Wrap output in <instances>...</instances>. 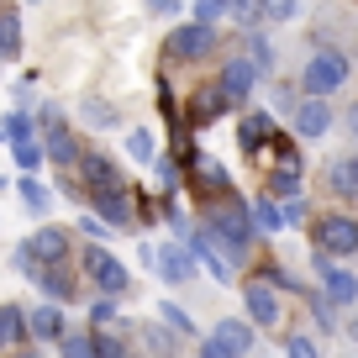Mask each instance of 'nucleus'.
Masks as SVG:
<instances>
[{"label":"nucleus","instance_id":"nucleus-4","mask_svg":"<svg viewBox=\"0 0 358 358\" xmlns=\"http://www.w3.org/2000/svg\"><path fill=\"white\" fill-rule=\"evenodd\" d=\"M85 274H90V280H95V285H101V295H122L127 285H132V280H127V268L116 264V258L106 253L101 243H95V248H90V253H85Z\"/></svg>","mask_w":358,"mask_h":358},{"label":"nucleus","instance_id":"nucleus-23","mask_svg":"<svg viewBox=\"0 0 358 358\" xmlns=\"http://www.w3.org/2000/svg\"><path fill=\"white\" fill-rule=\"evenodd\" d=\"M127 153H132L137 164H153V158H158L153 132H148V127H132V132H127Z\"/></svg>","mask_w":358,"mask_h":358},{"label":"nucleus","instance_id":"nucleus-38","mask_svg":"<svg viewBox=\"0 0 358 358\" xmlns=\"http://www.w3.org/2000/svg\"><path fill=\"white\" fill-rule=\"evenodd\" d=\"M90 322L101 327V322H116V295H101V301L90 306Z\"/></svg>","mask_w":358,"mask_h":358},{"label":"nucleus","instance_id":"nucleus-12","mask_svg":"<svg viewBox=\"0 0 358 358\" xmlns=\"http://www.w3.org/2000/svg\"><path fill=\"white\" fill-rule=\"evenodd\" d=\"M237 143H243L248 153H258L264 143H274V122H268V111H248V116H243V132H237Z\"/></svg>","mask_w":358,"mask_h":358},{"label":"nucleus","instance_id":"nucleus-37","mask_svg":"<svg viewBox=\"0 0 358 358\" xmlns=\"http://www.w3.org/2000/svg\"><path fill=\"white\" fill-rule=\"evenodd\" d=\"M264 280H268V285H280V290H301V280H295L290 268H280V264H268V268H264Z\"/></svg>","mask_w":358,"mask_h":358},{"label":"nucleus","instance_id":"nucleus-29","mask_svg":"<svg viewBox=\"0 0 358 358\" xmlns=\"http://www.w3.org/2000/svg\"><path fill=\"white\" fill-rule=\"evenodd\" d=\"M227 106L222 90H206V95H195V122H216V111Z\"/></svg>","mask_w":358,"mask_h":358},{"label":"nucleus","instance_id":"nucleus-45","mask_svg":"<svg viewBox=\"0 0 358 358\" xmlns=\"http://www.w3.org/2000/svg\"><path fill=\"white\" fill-rule=\"evenodd\" d=\"M143 337H148V348H153V353H169V348H174V343H169V337H164V332H153V327H148V332H143Z\"/></svg>","mask_w":358,"mask_h":358},{"label":"nucleus","instance_id":"nucleus-34","mask_svg":"<svg viewBox=\"0 0 358 358\" xmlns=\"http://www.w3.org/2000/svg\"><path fill=\"white\" fill-rule=\"evenodd\" d=\"M158 316H164V322H169V327H174V332H185V337H195V322H190V316H185V311H179V306H169V301H164V306H158Z\"/></svg>","mask_w":358,"mask_h":358},{"label":"nucleus","instance_id":"nucleus-15","mask_svg":"<svg viewBox=\"0 0 358 358\" xmlns=\"http://www.w3.org/2000/svg\"><path fill=\"white\" fill-rule=\"evenodd\" d=\"M95 211H101L111 227H127V222H132V206H127V190H122V185H116V190H95Z\"/></svg>","mask_w":358,"mask_h":358},{"label":"nucleus","instance_id":"nucleus-5","mask_svg":"<svg viewBox=\"0 0 358 358\" xmlns=\"http://www.w3.org/2000/svg\"><path fill=\"white\" fill-rule=\"evenodd\" d=\"M211 48H216L211 22H185V27L169 32V53H174V58H206Z\"/></svg>","mask_w":358,"mask_h":358},{"label":"nucleus","instance_id":"nucleus-42","mask_svg":"<svg viewBox=\"0 0 358 358\" xmlns=\"http://www.w3.org/2000/svg\"><path fill=\"white\" fill-rule=\"evenodd\" d=\"M201 358H237V353H232V348H227L222 337L211 332V337H206V343H201Z\"/></svg>","mask_w":358,"mask_h":358},{"label":"nucleus","instance_id":"nucleus-33","mask_svg":"<svg viewBox=\"0 0 358 358\" xmlns=\"http://www.w3.org/2000/svg\"><path fill=\"white\" fill-rule=\"evenodd\" d=\"M58 348H64V358H95V337H58Z\"/></svg>","mask_w":358,"mask_h":358},{"label":"nucleus","instance_id":"nucleus-11","mask_svg":"<svg viewBox=\"0 0 358 358\" xmlns=\"http://www.w3.org/2000/svg\"><path fill=\"white\" fill-rule=\"evenodd\" d=\"M322 295H327V301H332V306H353L358 301V280H353V268H322Z\"/></svg>","mask_w":358,"mask_h":358},{"label":"nucleus","instance_id":"nucleus-22","mask_svg":"<svg viewBox=\"0 0 358 358\" xmlns=\"http://www.w3.org/2000/svg\"><path fill=\"white\" fill-rule=\"evenodd\" d=\"M16 53H22V22H16V11H0V58Z\"/></svg>","mask_w":358,"mask_h":358},{"label":"nucleus","instance_id":"nucleus-28","mask_svg":"<svg viewBox=\"0 0 358 358\" xmlns=\"http://www.w3.org/2000/svg\"><path fill=\"white\" fill-rule=\"evenodd\" d=\"M248 58H253L258 69H274V48H268V37L258 32V27L248 32Z\"/></svg>","mask_w":358,"mask_h":358},{"label":"nucleus","instance_id":"nucleus-39","mask_svg":"<svg viewBox=\"0 0 358 358\" xmlns=\"http://www.w3.org/2000/svg\"><path fill=\"white\" fill-rule=\"evenodd\" d=\"M85 116H90L95 127H116V111H111L106 101H90V106H85Z\"/></svg>","mask_w":358,"mask_h":358},{"label":"nucleus","instance_id":"nucleus-44","mask_svg":"<svg viewBox=\"0 0 358 358\" xmlns=\"http://www.w3.org/2000/svg\"><path fill=\"white\" fill-rule=\"evenodd\" d=\"M79 232H85V237H95V243H101V237H106V227H101V216H85V222H79Z\"/></svg>","mask_w":358,"mask_h":358},{"label":"nucleus","instance_id":"nucleus-18","mask_svg":"<svg viewBox=\"0 0 358 358\" xmlns=\"http://www.w3.org/2000/svg\"><path fill=\"white\" fill-rule=\"evenodd\" d=\"M27 327H32L37 337H48V343H58V337H64V311H58V306H37V311H27Z\"/></svg>","mask_w":358,"mask_h":358},{"label":"nucleus","instance_id":"nucleus-49","mask_svg":"<svg viewBox=\"0 0 358 358\" xmlns=\"http://www.w3.org/2000/svg\"><path fill=\"white\" fill-rule=\"evenodd\" d=\"M353 337H358V322H353Z\"/></svg>","mask_w":358,"mask_h":358},{"label":"nucleus","instance_id":"nucleus-16","mask_svg":"<svg viewBox=\"0 0 358 358\" xmlns=\"http://www.w3.org/2000/svg\"><path fill=\"white\" fill-rule=\"evenodd\" d=\"M327 185L332 195H358V153H343L332 169H327Z\"/></svg>","mask_w":358,"mask_h":358},{"label":"nucleus","instance_id":"nucleus-26","mask_svg":"<svg viewBox=\"0 0 358 358\" xmlns=\"http://www.w3.org/2000/svg\"><path fill=\"white\" fill-rule=\"evenodd\" d=\"M268 195H274V201H295V195H301V179H295V169L268 174Z\"/></svg>","mask_w":358,"mask_h":358},{"label":"nucleus","instance_id":"nucleus-43","mask_svg":"<svg viewBox=\"0 0 358 358\" xmlns=\"http://www.w3.org/2000/svg\"><path fill=\"white\" fill-rule=\"evenodd\" d=\"M311 311H316V327H322V332H332V301H327V295H316V306H311Z\"/></svg>","mask_w":358,"mask_h":358},{"label":"nucleus","instance_id":"nucleus-7","mask_svg":"<svg viewBox=\"0 0 358 358\" xmlns=\"http://www.w3.org/2000/svg\"><path fill=\"white\" fill-rule=\"evenodd\" d=\"M190 274H195V253H190V243H174V248H164V253H158V280L179 285V280H190Z\"/></svg>","mask_w":358,"mask_h":358},{"label":"nucleus","instance_id":"nucleus-25","mask_svg":"<svg viewBox=\"0 0 358 358\" xmlns=\"http://www.w3.org/2000/svg\"><path fill=\"white\" fill-rule=\"evenodd\" d=\"M48 158H53V164H79L85 153H79V143L69 132H53V137H48Z\"/></svg>","mask_w":358,"mask_h":358},{"label":"nucleus","instance_id":"nucleus-35","mask_svg":"<svg viewBox=\"0 0 358 358\" xmlns=\"http://www.w3.org/2000/svg\"><path fill=\"white\" fill-rule=\"evenodd\" d=\"M232 0H195V22H222Z\"/></svg>","mask_w":358,"mask_h":358},{"label":"nucleus","instance_id":"nucleus-50","mask_svg":"<svg viewBox=\"0 0 358 358\" xmlns=\"http://www.w3.org/2000/svg\"><path fill=\"white\" fill-rule=\"evenodd\" d=\"M32 6H37V0H32Z\"/></svg>","mask_w":358,"mask_h":358},{"label":"nucleus","instance_id":"nucleus-24","mask_svg":"<svg viewBox=\"0 0 358 358\" xmlns=\"http://www.w3.org/2000/svg\"><path fill=\"white\" fill-rule=\"evenodd\" d=\"M253 227H258V232H280V227H285V211L274 206V195H264V201L253 206Z\"/></svg>","mask_w":358,"mask_h":358},{"label":"nucleus","instance_id":"nucleus-48","mask_svg":"<svg viewBox=\"0 0 358 358\" xmlns=\"http://www.w3.org/2000/svg\"><path fill=\"white\" fill-rule=\"evenodd\" d=\"M16 358H43V353H16Z\"/></svg>","mask_w":358,"mask_h":358},{"label":"nucleus","instance_id":"nucleus-14","mask_svg":"<svg viewBox=\"0 0 358 358\" xmlns=\"http://www.w3.org/2000/svg\"><path fill=\"white\" fill-rule=\"evenodd\" d=\"M37 285H43V290L53 295L58 306H64V301H74V295H79V285L69 280V268H64V264H43V274H37Z\"/></svg>","mask_w":358,"mask_h":358},{"label":"nucleus","instance_id":"nucleus-46","mask_svg":"<svg viewBox=\"0 0 358 358\" xmlns=\"http://www.w3.org/2000/svg\"><path fill=\"white\" fill-rule=\"evenodd\" d=\"M148 11H153V16H174L179 0H148Z\"/></svg>","mask_w":358,"mask_h":358},{"label":"nucleus","instance_id":"nucleus-2","mask_svg":"<svg viewBox=\"0 0 358 358\" xmlns=\"http://www.w3.org/2000/svg\"><path fill=\"white\" fill-rule=\"evenodd\" d=\"M301 79H306L311 95H332V90H343V79H348V58L332 53V48H322V53H311V64H306Z\"/></svg>","mask_w":358,"mask_h":358},{"label":"nucleus","instance_id":"nucleus-10","mask_svg":"<svg viewBox=\"0 0 358 358\" xmlns=\"http://www.w3.org/2000/svg\"><path fill=\"white\" fill-rule=\"evenodd\" d=\"M248 322H258V327H274V322H280V301H274V290H268L264 280L248 285Z\"/></svg>","mask_w":358,"mask_h":358},{"label":"nucleus","instance_id":"nucleus-6","mask_svg":"<svg viewBox=\"0 0 358 358\" xmlns=\"http://www.w3.org/2000/svg\"><path fill=\"white\" fill-rule=\"evenodd\" d=\"M258 74H264V69L253 64V58H232V64L222 69V95H227V106H243L248 95H253V85H258Z\"/></svg>","mask_w":358,"mask_h":358},{"label":"nucleus","instance_id":"nucleus-1","mask_svg":"<svg viewBox=\"0 0 358 358\" xmlns=\"http://www.w3.org/2000/svg\"><path fill=\"white\" fill-rule=\"evenodd\" d=\"M206 232L216 237V243H227L232 248V253H243L248 243H253V216L243 211V201H232V195H216L211 201V227H206Z\"/></svg>","mask_w":358,"mask_h":358},{"label":"nucleus","instance_id":"nucleus-3","mask_svg":"<svg viewBox=\"0 0 358 358\" xmlns=\"http://www.w3.org/2000/svg\"><path fill=\"white\" fill-rule=\"evenodd\" d=\"M316 248H327V253H337V258H353L358 253V222L353 216H322Z\"/></svg>","mask_w":358,"mask_h":358},{"label":"nucleus","instance_id":"nucleus-27","mask_svg":"<svg viewBox=\"0 0 358 358\" xmlns=\"http://www.w3.org/2000/svg\"><path fill=\"white\" fill-rule=\"evenodd\" d=\"M16 195H22V206H27V211H37V216H43V211H48V201H53V195H48L37 179H22V185H16Z\"/></svg>","mask_w":358,"mask_h":358},{"label":"nucleus","instance_id":"nucleus-17","mask_svg":"<svg viewBox=\"0 0 358 358\" xmlns=\"http://www.w3.org/2000/svg\"><path fill=\"white\" fill-rule=\"evenodd\" d=\"M185 243H190L195 264H206V268L216 274V280H227V258L216 253V237H211V232H201V237H185Z\"/></svg>","mask_w":358,"mask_h":358},{"label":"nucleus","instance_id":"nucleus-8","mask_svg":"<svg viewBox=\"0 0 358 358\" xmlns=\"http://www.w3.org/2000/svg\"><path fill=\"white\" fill-rule=\"evenodd\" d=\"M327 127H332V111H327L322 95H311L306 106H295V132H301V137H322Z\"/></svg>","mask_w":358,"mask_h":358},{"label":"nucleus","instance_id":"nucleus-13","mask_svg":"<svg viewBox=\"0 0 358 358\" xmlns=\"http://www.w3.org/2000/svg\"><path fill=\"white\" fill-rule=\"evenodd\" d=\"M195 185H201L206 195H232V179H227V169L216 164V158H195Z\"/></svg>","mask_w":358,"mask_h":358},{"label":"nucleus","instance_id":"nucleus-31","mask_svg":"<svg viewBox=\"0 0 358 358\" xmlns=\"http://www.w3.org/2000/svg\"><path fill=\"white\" fill-rule=\"evenodd\" d=\"M95 358H127V343L116 332H101V327H95Z\"/></svg>","mask_w":358,"mask_h":358},{"label":"nucleus","instance_id":"nucleus-32","mask_svg":"<svg viewBox=\"0 0 358 358\" xmlns=\"http://www.w3.org/2000/svg\"><path fill=\"white\" fill-rule=\"evenodd\" d=\"M258 16H264V22H290L295 0H258Z\"/></svg>","mask_w":358,"mask_h":358},{"label":"nucleus","instance_id":"nucleus-21","mask_svg":"<svg viewBox=\"0 0 358 358\" xmlns=\"http://www.w3.org/2000/svg\"><path fill=\"white\" fill-rule=\"evenodd\" d=\"M216 337H222V343H227V348H232V353H237V358H243V353H248V348H253V327H248V322H237V316H227V322H222V327H216Z\"/></svg>","mask_w":358,"mask_h":358},{"label":"nucleus","instance_id":"nucleus-41","mask_svg":"<svg viewBox=\"0 0 358 358\" xmlns=\"http://www.w3.org/2000/svg\"><path fill=\"white\" fill-rule=\"evenodd\" d=\"M6 137H11V143H27V137H32V116H11V122H6Z\"/></svg>","mask_w":358,"mask_h":358},{"label":"nucleus","instance_id":"nucleus-20","mask_svg":"<svg viewBox=\"0 0 358 358\" xmlns=\"http://www.w3.org/2000/svg\"><path fill=\"white\" fill-rule=\"evenodd\" d=\"M27 332H32V327H27V311H22V306H0V348L22 343Z\"/></svg>","mask_w":358,"mask_h":358},{"label":"nucleus","instance_id":"nucleus-9","mask_svg":"<svg viewBox=\"0 0 358 358\" xmlns=\"http://www.w3.org/2000/svg\"><path fill=\"white\" fill-rule=\"evenodd\" d=\"M32 248L43 264H64V253H69V227H43V232H32Z\"/></svg>","mask_w":358,"mask_h":358},{"label":"nucleus","instance_id":"nucleus-19","mask_svg":"<svg viewBox=\"0 0 358 358\" xmlns=\"http://www.w3.org/2000/svg\"><path fill=\"white\" fill-rule=\"evenodd\" d=\"M79 164H85V179L95 185V190H116V185H122V179H116V169H111V158H101V153H85Z\"/></svg>","mask_w":358,"mask_h":358},{"label":"nucleus","instance_id":"nucleus-47","mask_svg":"<svg viewBox=\"0 0 358 358\" xmlns=\"http://www.w3.org/2000/svg\"><path fill=\"white\" fill-rule=\"evenodd\" d=\"M285 222H306V206L301 201H285Z\"/></svg>","mask_w":358,"mask_h":358},{"label":"nucleus","instance_id":"nucleus-30","mask_svg":"<svg viewBox=\"0 0 358 358\" xmlns=\"http://www.w3.org/2000/svg\"><path fill=\"white\" fill-rule=\"evenodd\" d=\"M227 16H232V22H243V32H253V27L264 22V16H258V0H232V6H227Z\"/></svg>","mask_w":358,"mask_h":358},{"label":"nucleus","instance_id":"nucleus-36","mask_svg":"<svg viewBox=\"0 0 358 358\" xmlns=\"http://www.w3.org/2000/svg\"><path fill=\"white\" fill-rule=\"evenodd\" d=\"M43 158H48V153H43V148L32 143V137H27V143H16V164H22V169H37Z\"/></svg>","mask_w":358,"mask_h":358},{"label":"nucleus","instance_id":"nucleus-40","mask_svg":"<svg viewBox=\"0 0 358 358\" xmlns=\"http://www.w3.org/2000/svg\"><path fill=\"white\" fill-rule=\"evenodd\" d=\"M285 353H290V358H322V348H316L311 337H290V343H285Z\"/></svg>","mask_w":358,"mask_h":358}]
</instances>
